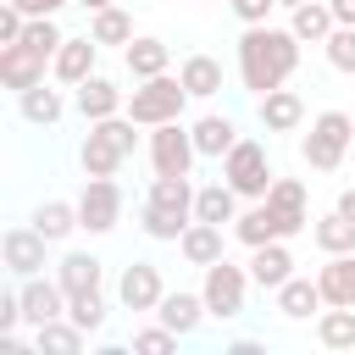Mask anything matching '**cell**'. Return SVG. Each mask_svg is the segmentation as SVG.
Wrapping results in <instances>:
<instances>
[{
	"mask_svg": "<svg viewBox=\"0 0 355 355\" xmlns=\"http://www.w3.org/2000/svg\"><path fill=\"white\" fill-rule=\"evenodd\" d=\"M144 200H155V205H166V211H183V216H194V183L189 178H150V194Z\"/></svg>",
	"mask_w": 355,
	"mask_h": 355,
	"instance_id": "836d02e7",
	"label": "cell"
},
{
	"mask_svg": "<svg viewBox=\"0 0 355 355\" xmlns=\"http://www.w3.org/2000/svg\"><path fill=\"white\" fill-rule=\"evenodd\" d=\"M72 105H78V116L83 122H105V116H116V111H128V100H122V89L111 83V78H83L78 89H72Z\"/></svg>",
	"mask_w": 355,
	"mask_h": 355,
	"instance_id": "9a60e30c",
	"label": "cell"
},
{
	"mask_svg": "<svg viewBox=\"0 0 355 355\" xmlns=\"http://www.w3.org/2000/svg\"><path fill=\"white\" fill-rule=\"evenodd\" d=\"M89 33L100 39V44H133L139 33H133V17L122 11V6H105V11H89Z\"/></svg>",
	"mask_w": 355,
	"mask_h": 355,
	"instance_id": "d6a6232c",
	"label": "cell"
},
{
	"mask_svg": "<svg viewBox=\"0 0 355 355\" xmlns=\"http://www.w3.org/2000/svg\"><path fill=\"white\" fill-rule=\"evenodd\" d=\"M100 255H89V250H67L61 261H55V283L67 288V294H89V288H100Z\"/></svg>",
	"mask_w": 355,
	"mask_h": 355,
	"instance_id": "cb8c5ba5",
	"label": "cell"
},
{
	"mask_svg": "<svg viewBox=\"0 0 355 355\" xmlns=\"http://www.w3.org/2000/svg\"><path fill=\"white\" fill-rule=\"evenodd\" d=\"M305 227H311V222L277 211L272 200H250V211L233 216V239H239L244 250H255V244H277V239H294V233H305Z\"/></svg>",
	"mask_w": 355,
	"mask_h": 355,
	"instance_id": "52a82bcc",
	"label": "cell"
},
{
	"mask_svg": "<svg viewBox=\"0 0 355 355\" xmlns=\"http://www.w3.org/2000/svg\"><path fill=\"white\" fill-rule=\"evenodd\" d=\"M178 78H183V89H189L194 100H216V94H222V61H216V55H183Z\"/></svg>",
	"mask_w": 355,
	"mask_h": 355,
	"instance_id": "4316f807",
	"label": "cell"
},
{
	"mask_svg": "<svg viewBox=\"0 0 355 355\" xmlns=\"http://www.w3.org/2000/svg\"><path fill=\"white\" fill-rule=\"evenodd\" d=\"M194 216H200V222H216V227H222V222H233V216H239V189H233L227 178H222V183L194 189Z\"/></svg>",
	"mask_w": 355,
	"mask_h": 355,
	"instance_id": "83f0119b",
	"label": "cell"
},
{
	"mask_svg": "<svg viewBox=\"0 0 355 355\" xmlns=\"http://www.w3.org/2000/svg\"><path fill=\"white\" fill-rule=\"evenodd\" d=\"M272 300H277V316H288V322H305L311 311H322L327 300H322V288H316V277H288L283 288H272Z\"/></svg>",
	"mask_w": 355,
	"mask_h": 355,
	"instance_id": "7402d4cb",
	"label": "cell"
},
{
	"mask_svg": "<svg viewBox=\"0 0 355 355\" xmlns=\"http://www.w3.org/2000/svg\"><path fill=\"white\" fill-rule=\"evenodd\" d=\"M200 294H205L211 322H239L244 316V294H250V266H233L227 255L211 261L205 277H200Z\"/></svg>",
	"mask_w": 355,
	"mask_h": 355,
	"instance_id": "5b68a950",
	"label": "cell"
},
{
	"mask_svg": "<svg viewBox=\"0 0 355 355\" xmlns=\"http://www.w3.org/2000/svg\"><path fill=\"white\" fill-rule=\"evenodd\" d=\"M44 67H50V55H39L33 44H0V83L11 89V94H22V89H33V83H44Z\"/></svg>",
	"mask_w": 355,
	"mask_h": 355,
	"instance_id": "5bb4252c",
	"label": "cell"
},
{
	"mask_svg": "<svg viewBox=\"0 0 355 355\" xmlns=\"http://www.w3.org/2000/svg\"><path fill=\"white\" fill-rule=\"evenodd\" d=\"M133 128H139V122H133L128 111H116V116H105V122H89V133H83V144H78L83 178H116L122 161L139 150V133H133Z\"/></svg>",
	"mask_w": 355,
	"mask_h": 355,
	"instance_id": "7a4b0ae2",
	"label": "cell"
},
{
	"mask_svg": "<svg viewBox=\"0 0 355 355\" xmlns=\"http://www.w3.org/2000/svg\"><path fill=\"white\" fill-rule=\"evenodd\" d=\"M216 6H227V0H216Z\"/></svg>",
	"mask_w": 355,
	"mask_h": 355,
	"instance_id": "c3c4849f",
	"label": "cell"
},
{
	"mask_svg": "<svg viewBox=\"0 0 355 355\" xmlns=\"http://www.w3.org/2000/svg\"><path fill=\"white\" fill-rule=\"evenodd\" d=\"M300 67V39L294 28H272V22H255L239 33V83L261 100L272 89H283Z\"/></svg>",
	"mask_w": 355,
	"mask_h": 355,
	"instance_id": "6da1fadb",
	"label": "cell"
},
{
	"mask_svg": "<svg viewBox=\"0 0 355 355\" xmlns=\"http://www.w3.org/2000/svg\"><path fill=\"white\" fill-rule=\"evenodd\" d=\"M89 344V333L72 322V316H50V322H39L33 327V349H50V355H78Z\"/></svg>",
	"mask_w": 355,
	"mask_h": 355,
	"instance_id": "484cf974",
	"label": "cell"
},
{
	"mask_svg": "<svg viewBox=\"0 0 355 355\" xmlns=\"http://www.w3.org/2000/svg\"><path fill=\"white\" fill-rule=\"evenodd\" d=\"M67 316H72L83 333H100L111 311H105V294H100V288H89V294H67Z\"/></svg>",
	"mask_w": 355,
	"mask_h": 355,
	"instance_id": "e575fe53",
	"label": "cell"
},
{
	"mask_svg": "<svg viewBox=\"0 0 355 355\" xmlns=\"http://www.w3.org/2000/svg\"><path fill=\"white\" fill-rule=\"evenodd\" d=\"M227 349H233V355H261V344H255V338H233Z\"/></svg>",
	"mask_w": 355,
	"mask_h": 355,
	"instance_id": "ee69618b",
	"label": "cell"
},
{
	"mask_svg": "<svg viewBox=\"0 0 355 355\" xmlns=\"http://www.w3.org/2000/svg\"><path fill=\"white\" fill-rule=\"evenodd\" d=\"M316 288H322L327 305H355V250L327 255V261L316 266Z\"/></svg>",
	"mask_w": 355,
	"mask_h": 355,
	"instance_id": "44dd1931",
	"label": "cell"
},
{
	"mask_svg": "<svg viewBox=\"0 0 355 355\" xmlns=\"http://www.w3.org/2000/svg\"><path fill=\"white\" fill-rule=\"evenodd\" d=\"M11 6H22L28 17H55L61 6H72V0H11Z\"/></svg>",
	"mask_w": 355,
	"mask_h": 355,
	"instance_id": "b9f144b4",
	"label": "cell"
},
{
	"mask_svg": "<svg viewBox=\"0 0 355 355\" xmlns=\"http://www.w3.org/2000/svg\"><path fill=\"white\" fill-rule=\"evenodd\" d=\"M189 222H194V216L166 211V205H155V200H144V205H139V227H144V239H155V244H178Z\"/></svg>",
	"mask_w": 355,
	"mask_h": 355,
	"instance_id": "4dcf8cb0",
	"label": "cell"
},
{
	"mask_svg": "<svg viewBox=\"0 0 355 355\" xmlns=\"http://www.w3.org/2000/svg\"><path fill=\"white\" fill-rule=\"evenodd\" d=\"M94 61H100V39H94V33L61 39V50H55V61H50V78L67 83V89H78L83 78H94Z\"/></svg>",
	"mask_w": 355,
	"mask_h": 355,
	"instance_id": "4fadbf2b",
	"label": "cell"
},
{
	"mask_svg": "<svg viewBox=\"0 0 355 355\" xmlns=\"http://www.w3.org/2000/svg\"><path fill=\"white\" fill-rule=\"evenodd\" d=\"M178 255H183L189 266H200V272H205L211 261H222V255H227V233H222L216 222H200V216H194V222L183 227V239H178Z\"/></svg>",
	"mask_w": 355,
	"mask_h": 355,
	"instance_id": "ac0fdd59",
	"label": "cell"
},
{
	"mask_svg": "<svg viewBox=\"0 0 355 355\" xmlns=\"http://www.w3.org/2000/svg\"><path fill=\"white\" fill-rule=\"evenodd\" d=\"M155 322H166L178 338H194V333L211 322L205 294H200V288H166V294H161V305H155Z\"/></svg>",
	"mask_w": 355,
	"mask_h": 355,
	"instance_id": "7c38bea8",
	"label": "cell"
},
{
	"mask_svg": "<svg viewBox=\"0 0 355 355\" xmlns=\"http://www.w3.org/2000/svg\"><path fill=\"white\" fill-rule=\"evenodd\" d=\"M288 28H294V39H300V44H322V39L338 28V17H333V6H327V0H305V6H294V11H288Z\"/></svg>",
	"mask_w": 355,
	"mask_h": 355,
	"instance_id": "d4e9b609",
	"label": "cell"
},
{
	"mask_svg": "<svg viewBox=\"0 0 355 355\" xmlns=\"http://www.w3.org/2000/svg\"><path fill=\"white\" fill-rule=\"evenodd\" d=\"M133 349H139V355H166V349H178V333H172L166 322L139 327V333H133Z\"/></svg>",
	"mask_w": 355,
	"mask_h": 355,
	"instance_id": "f35d334b",
	"label": "cell"
},
{
	"mask_svg": "<svg viewBox=\"0 0 355 355\" xmlns=\"http://www.w3.org/2000/svg\"><path fill=\"white\" fill-rule=\"evenodd\" d=\"M266 200H272L277 211H288V216H300V222H311V205H305V183H300V178H272V189H266Z\"/></svg>",
	"mask_w": 355,
	"mask_h": 355,
	"instance_id": "d590c367",
	"label": "cell"
},
{
	"mask_svg": "<svg viewBox=\"0 0 355 355\" xmlns=\"http://www.w3.org/2000/svg\"><path fill=\"white\" fill-rule=\"evenodd\" d=\"M61 28H55V17H28V28H22V44H33L39 55H50L55 61V50H61Z\"/></svg>",
	"mask_w": 355,
	"mask_h": 355,
	"instance_id": "8d00e7d4",
	"label": "cell"
},
{
	"mask_svg": "<svg viewBox=\"0 0 355 355\" xmlns=\"http://www.w3.org/2000/svg\"><path fill=\"white\" fill-rule=\"evenodd\" d=\"M222 178L239 189V200H266V189H272V161H266V144L261 139H239L227 155H222Z\"/></svg>",
	"mask_w": 355,
	"mask_h": 355,
	"instance_id": "8992f818",
	"label": "cell"
},
{
	"mask_svg": "<svg viewBox=\"0 0 355 355\" xmlns=\"http://www.w3.org/2000/svg\"><path fill=\"white\" fill-rule=\"evenodd\" d=\"M349 144H355V116L349 111H316L311 133L300 139V155H305L311 172H338L344 155H349Z\"/></svg>",
	"mask_w": 355,
	"mask_h": 355,
	"instance_id": "3957f363",
	"label": "cell"
},
{
	"mask_svg": "<svg viewBox=\"0 0 355 355\" xmlns=\"http://www.w3.org/2000/svg\"><path fill=\"white\" fill-rule=\"evenodd\" d=\"M194 94L183 89V78H172V72H161V78H144L133 94H128V116L139 122V128H161V122H183V105H189Z\"/></svg>",
	"mask_w": 355,
	"mask_h": 355,
	"instance_id": "277c9868",
	"label": "cell"
},
{
	"mask_svg": "<svg viewBox=\"0 0 355 355\" xmlns=\"http://www.w3.org/2000/svg\"><path fill=\"white\" fill-rule=\"evenodd\" d=\"M78 222H83V233H111L122 222V183L116 178H83Z\"/></svg>",
	"mask_w": 355,
	"mask_h": 355,
	"instance_id": "9c48e42d",
	"label": "cell"
},
{
	"mask_svg": "<svg viewBox=\"0 0 355 355\" xmlns=\"http://www.w3.org/2000/svg\"><path fill=\"white\" fill-rule=\"evenodd\" d=\"M122 61H128V78H133V83H144V78H161V72H172V44H166V39H150V33H139L133 44H122Z\"/></svg>",
	"mask_w": 355,
	"mask_h": 355,
	"instance_id": "d6986e66",
	"label": "cell"
},
{
	"mask_svg": "<svg viewBox=\"0 0 355 355\" xmlns=\"http://www.w3.org/2000/svg\"><path fill=\"white\" fill-rule=\"evenodd\" d=\"M33 227L50 239V244H67L83 222H78V200H44L39 211H33Z\"/></svg>",
	"mask_w": 355,
	"mask_h": 355,
	"instance_id": "f1b7e54d",
	"label": "cell"
},
{
	"mask_svg": "<svg viewBox=\"0 0 355 355\" xmlns=\"http://www.w3.org/2000/svg\"><path fill=\"white\" fill-rule=\"evenodd\" d=\"M194 161H200V150H194V133L183 122L150 128V166H155V178H189Z\"/></svg>",
	"mask_w": 355,
	"mask_h": 355,
	"instance_id": "ba28073f",
	"label": "cell"
},
{
	"mask_svg": "<svg viewBox=\"0 0 355 355\" xmlns=\"http://www.w3.org/2000/svg\"><path fill=\"white\" fill-rule=\"evenodd\" d=\"M294 6H305V0H277V11H294Z\"/></svg>",
	"mask_w": 355,
	"mask_h": 355,
	"instance_id": "7dc6e473",
	"label": "cell"
},
{
	"mask_svg": "<svg viewBox=\"0 0 355 355\" xmlns=\"http://www.w3.org/2000/svg\"><path fill=\"white\" fill-rule=\"evenodd\" d=\"M316 344L322 349H355V305H322Z\"/></svg>",
	"mask_w": 355,
	"mask_h": 355,
	"instance_id": "f546056e",
	"label": "cell"
},
{
	"mask_svg": "<svg viewBox=\"0 0 355 355\" xmlns=\"http://www.w3.org/2000/svg\"><path fill=\"white\" fill-rule=\"evenodd\" d=\"M22 322H28V316H22V288H6V294H0V338L17 333Z\"/></svg>",
	"mask_w": 355,
	"mask_h": 355,
	"instance_id": "60d3db41",
	"label": "cell"
},
{
	"mask_svg": "<svg viewBox=\"0 0 355 355\" xmlns=\"http://www.w3.org/2000/svg\"><path fill=\"white\" fill-rule=\"evenodd\" d=\"M288 277H294L288 239H277V244H255V250H250V283H255V288H283Z\"/></svg>",
	"mask_w": 355,
	"mask_h": 355,
	"instance_id": "ffe728a7",
	"label": "cell"
},
{
	"mask_svg": "<svg viewBox=\"0 0 355 355\" xmlns=\"http://www.w3.org/2000/svg\"><path fill=\"white\" fill-rule=\"evenodd\" d=\"M227 11L244 22V28H255V22H272V11H277V0H227Z\"/></svg>",
	"mask_w": 355,
	"mask_h": 355,
	"instance_id": "ab89813d",
	"label": "cell"
},
{
	"mask_svg": "<svg viewBox=\"0 0 355 355\" xmlns=\"http://www.w3.org/2000/svg\"><path fill=\"white\" fill-rule=\"evenodd\" d=\"M322 50H327V67L333 72H349L355 78V28H333L322 39Z\"/></svg>",
	"mask_w": 355,
	"mask_h": 355,
	"instance_id": "74e56055",
	"label": "cell"
},
{
	"mask_svg": "<svg viewBox=\"0 0 355 355\" xmlns=\"http://www.w3.org/2000/svg\"><path fill=\"white\" fill-rule=\"evenodd\" d=\"M17 111H22L33 128H55V122L67 116V94H61V89H50V83H33V89H22V94H17Z\"/></svg>",
	"mask_w": 355,
	"mask_h": 355,
	"instance_id": "603a6c76",
	"label": "cell"
},
{
	"mask_svg": "<svg viewBox=\"0 0 355 355\" xmlns=\"http://www.w3.org/2000/svg\"><path fill=\"white\" fill-rule=\"evenodd\" d=\"M311 239L322 255H344V250H355V222L344 211H327L322 222H311Z\"/></svg>",
	"mask_w": 355,
	"mask_h": 355,
	"instance_id": "1f68e13d",
	"label": "cell"
},
{
	"mask_svg": "<svg viewBox=\"0 0 355 355\" xmlns=\"http://www.w3.org/2000/svg\"><path fill=\"white\" fill-rule=\"evenodd\" d=\"M189 133H194V150H200V161H222V155H227V150L244 139V133H239V122H233L227 111H205V116H200Z\"/></svg>",
	"mask_w": 355,
	"mask_h": 355,
	"instance_id": "e0dca14e",
	"label": "cell"
},
{
	"mask_svg": "<svg viewBox=\"0 0 355 355\" xmlns=\"http://www.w3.org/2000/svg\"><path fill=\"white\" fill-rule=\"evenodd\" d=\"M261 128L266 133H300L305 128V100H300V89H272V94H261Z\"/></svg>",
	"mask_w": 355,
	"mask_h": 355,
	"instance_id": "2e32d148",
	"label": "cell"
},
{
	"mask_svg": "<svg viewBox=\"0 0 355 355\" xmlns=\"http://www.w3.org/2000/svg\"><path fill=\"white\" fill-rule=\"evenodd\" d=\"M72 6H83V11H105V6H116V0H72Z\"/></svg>",
	"mask_w": 355,
	"mask_h": 355,
	"instance_id": "bcb514c9",
	"label": "cell"
},
{
	"mask_svg": "<svg viewBox=\"0 0 355 355\" xmlns=\"http://www.w3.org/2000/svg\"><path fill=\"white\" fill-rule=\"evenodd\" d=\"M44 250H50V239H44L33 222H28V227H6V239H0V261H6L11 277L44 272Z\"/></svg>",
	"mask_w": 355,
	"mask_h": 355,
	"instance_id": "8fae6325",
	"label": "cell"
},
{
	"mask_svg": "<svg viewBox=\"0 0 355 355\" xmlns=\"http://www.w3.org/2000/svg\"><path fill=\"white\" fill-rule=\"evenodd\" d=\"M333 211H344V216H349V222H355V189H344V194H338V205H333Z\"/></svg>",
	"mask_w": 355,
	"mask_h": 355,
	"instance_id": "f6af8a7d",
	"label": "cell"
},
{
	"mask_svg": "<svg viewBox=\"0 0 355 355\" xmlns=\"http://www.w3.org/2000/svg\"><path fill=\"white\" fill-rule=\"evenodd\" d=\"M161 294H166V283H161V266H155V261L122 266V277H116V305H122V311H150V316H155Z\"/></svg>",
	"mask_w": 355,
	"mask_h": 355,
	"instance_id": "30bf717a",
	"label": "cell"
},
{
	"mask_svg": "<svg viewBox=\"0 0 355 355\" xmlns=\"http://www.w3.org/2000/svg\"><path fill=\"white\" fill-rule=\"evenodd\" d=\"M333 6V17H338V28H355V0H327Z\"/></svg>",
	"mask_w": 355,
	"mask_h": 355,
	"instance_id": "7bdbcfd3",
	"label": "cell"
}]
</instances>
